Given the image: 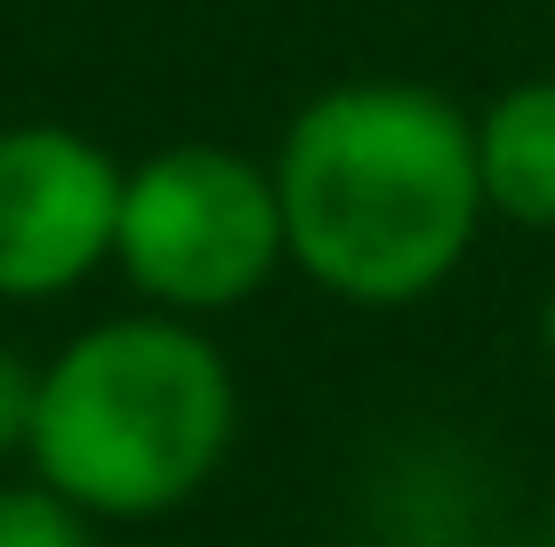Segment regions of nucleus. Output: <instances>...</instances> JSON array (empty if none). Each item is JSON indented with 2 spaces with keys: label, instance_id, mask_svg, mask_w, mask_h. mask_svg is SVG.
Segmentation results:
<instances>
[{
  "label": "nucleus",
  "instance_id": "obj_1",
  "mask_svg": "<svg viewBox=\"0 0 555 547\" xmlns=\"http://www.w3.org/2000/svg\"><path fill=\"white\" fill-rule=\"evenodd\" d=\"M291 266L338 307H418L483 234L475 113L427 81H338L282 129L274 154Z\"/></svg>",
  "mask_w": 555,
  "mask_h": 547
},
{
  "label": "nucleus",
  "instance_id": "obj_2",
  "mask_svg": "<svg viewBox=\"0 0 555 547\" xmlns=\"http://www.w3.org/2000/svg\"><path fill=\"white\" fill-rule=\"evenodd\" d=\"M242 387L218 338L178 314H113L41 363L25 467L98 523H162L225 467Z\"/></svg>",
  "mask_w": 555,
  "mask_h": 547
},
{
  "label": "nucleus",
  "instance_id": "obj_3",
  "mask_svg": "<svg viewBox=\"0 0 555 547\" xmlns=\"http://www.w3.org/2000/svg\"><path fill=\"white\" fill-rule=\"evenodd\" d=\"M113 266L153 314L218 323L291 266L274 161L234 145H162L121 178Z\"/></svg>",
  "mask_w": 555,
  "mask_h": 547
},
{
  "label": "nucleus",
  "instance_id": "obj_4",
  "mask_svg": "<svg viewBox=\"0 0 555 547\" xmlns=\"http://www.w3.org/2000/svg\"><path fill=\"white\" fill-rule=\"evenodd\" d=\"M129 169L56 121L0 129V307H41L113 266Z\"/></svg>",
  "mask_w": 555,
  "mask_h": 547
},
{
  "label": "nucleus",
  "instance_id": "obj_5",
  "mask_svg": "<svg viewBox=\"0 0 555 547\" xmlns=\"http://www.w3.org/2000/svg\"><path fill=\"white\" fill-rule=\"evenodd\" d=\"M475 169L491 218L555 234V73L515 81L475 113Z\"/></svg>",
  "mask_w": 555,
  "mask_h": 547
},
{
  "label": "nucleus",
  "instance_id": "obj_6",
  "mask_svg": "<svg viewBox=\"0 0 555 547\" xmlns=\"http://www.w3.org/2000/svg\"><path fill=\"white\" fill-rule=\"evenodd\" d=\"M105 523L81 516L73 499H56L49 483H0V547H105Z\"/></svg>",
  "mask_w": 555,
  "mask_h": 547
},
{
  "label": "nucleus",
  "instance_id": "obj_7",
  "mask_svg": "<svg viewBox=\"0 0 555 547\" xmlns=\"http://www.w3.org/2000/svg\"><path fill=\"white\" fill-rule=\"evenodd\" d=\"M33 411H41V363H33L25 347L0 338V459H25Z\"/></svg>",
  "mask_w": 555,
  "mask_h": 547
}]
</instances>
